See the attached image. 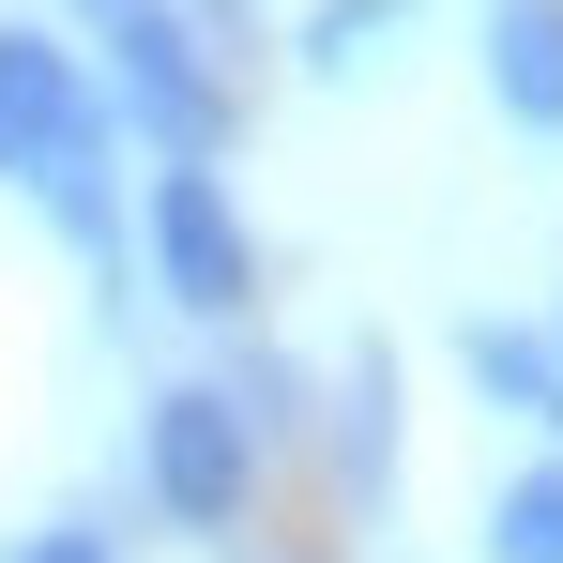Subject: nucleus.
Returning a JSON list of instances; mask_svg holds the SVG:
<instances>
[{"mask_svg":"<svg viewBox=\"0 0 563 563\" xmlns=\"http://www.w3.org/2000/svg\"><path fill=\"white\" fill-rule=\"evenodd\" d=\"M107 92L77 77V46L46 31H0V184L46 198V229L77 260H122V184H107Z\"/></svg>","mask_w":563,"mask_h":563,"instance_id":"f257e3e1","label":"nucleus"},{"mask_svg":"<svg viewBox=\"0 0 563 563\" xmlns=\"http://www.w3.org/2000/svg\"><path fill=\"white\" fill-rule=\"evenodd\" d=\"M92 31H107V62H122V107L153 122V153H168V168H213V137H229V77L198 62L184 0H107Z\"/></svg>","mask_w":563,"mask_h":563,"instance_id":"f03ea898","label":"nucleus"},{"mask_svg":"<svg viewBox=\"0 0 563 563\" xmlns=\"http://www.w3.org/2000/svg\"><path fill=\"white\" fill-rule=\"evenodd\" d=\"M137 472H153V503H168L184 533H244V503H260V427L229 411V380H168Z\"/></svg>","mask_w":563,"mask_h":563,"instance_id":"7ed1b4c3","label":"nucleus"},{"mask_svg":"<svg viewBox=\"0 0 563 563\" xmlns=\"http://www.w3.org/2000/svg\"><path fill=\"white\" fill-rule=\"evenodd\" d=\"M153 275H168V305H198V320H244L260 305V244H244V213H229V184L213 168H153Z\"/></svg>","mask_w":563,"mask_h":563,"instance_id":"20e7f679","label":"nucleus"},{"mask_svg":"<svg viewBox=\"0 0 563 563\" xmlns=\"http://www.w3.org/2000/svg\"><path fill=\"white\" fill-rule=\"evenodd\" d=\"M487 92H503V122L563 137V0H503L487 15Z\"/></svg>","mask_w":563,"mask_h":563,"instance_id":"39448f33","label":"nucleus"},{"mask_svg":"<svg viewBox=\"0 0 563 563\" xmlns=\"http://www.w3.org/2000/svg\"><path fill=\"white\" fill-rule=\"evenodd\" d=\"M457 366L487 380L503 411H533V427L563 442V351H549V335H518V320H472V335H457Z\"/></svg>","mask_w":563,"mask_h":563,"instance_id":"423d86ee","label":"nucleus"},{"mask_svg":"<svg viewBox=\"0 0 563 563\" xmlns=\"http://www.w3.org/2000/svg\"><path fill=\"white\" fill-rule=\"evenodd\" d=\"M335 472L351 487H396V351H351V396H335Z\"/></svg>","mask_w":563,"mask_h":563,"instance_id":"0eeeda50","label":"nucleus"},{"mask_svg":"<svg viewBox=\"0 0 563 563\" xmlns=\"http://www.w3.org/2000/svg\"><path fill=\"white\" fill-rule=\"evenodd\" d=\"M487 563H563V457H533L487 503Z\"/></svg>","mask_w":563,"mask_h":563,"instance_id":"6e6552de","label":"nucleus"},{"mask_svg":"<svg viewBox=\"0 0 563 563\" xmlns=\"http://www.w3.org/2000/svg\"><path fill=\"white\" fill-rule=\"evenodd\" d=\"M396 15H411V0H320V15H305V62H320V77H351Z\"/></svg>","mask_w":563,"mask_h":563,"instance_id":"1a4fd4ad","label":"nucleus"},{"mask_svg":"<svg viewBox=\"0 0 563 563\" xmlns=\"http://www.w3.org/2000/svg\"><path fill=\"white\" fill-rule=\"evenodd\" d=\"M15 563H122V549H107L92 518H46V533H31V549H15Z\"/></svg>","mask_w":563,"mask_h":563,"instance_id":"9d476101","label":"nucleus"},{"mask_svg":"<svg viewBox=\"0 0 563 563\" xmlns=\"http://www.w3.org/2000/svg\"><path fill=\"white\" fill-rule=\"evenodd\" d=\"M549 351H563V305H549Z\"/></svg>","mask_w":563,"mask_h":563,"instance_id":"9b49d317","label":"nucleus"},{"mask_svg":"<svg viewBox=\"0 0 563 563\" xmlns=\"http://www.w3.org/2000/svg\"><path fill=\"white\" fill-rule=\"evenodd\" d=\"M77 15H107V0H77Z\"/></svg>","mask_w":563,"mask_h":563,"instance_id":"f8f14e48","label":"nucleus"}]
</instances>
